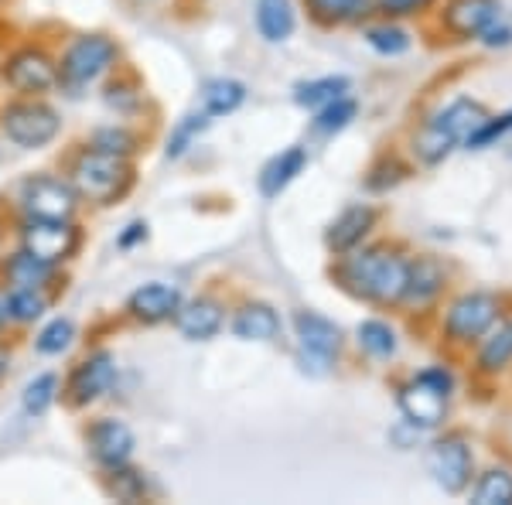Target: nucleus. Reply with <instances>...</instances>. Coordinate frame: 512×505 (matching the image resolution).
<instances>
[{
	"label": "nucleus",
	"mask_w": 512,
	"mask_h": 505,
	"mask_svg": "<svg viewBox=\"0 0 512 505\" xmlns=\"http://www.w3.org/2000/svg\"><path fill=\"white\" fill-rule=\"evenodd\" d=\"M349 86L352 82L345 76H321V79L301 82V86L294 89V103L304 106V110H321V106L332 103V99L349 96Z\"/></svg>",
	"instance_id": "nucleus-25"
},
{
	"label": "nucleus",
	"mask_w": 512,
	"mask_h": 505,
	"mask_svg": "<svg viewBox=\"0 0 512 505\" xmlns=\"http://www.w3.org/2000/svg\"><path fill=\"white\" fill-rule=\"evenodd\" d=\"M506 308H509L506 294H495V291L458 294L448 308H444V318H441L444 342L458 345V349H475L478 338H482L499 318H506L509 314Z\"/></svg>",
	"instance_id": "nucleus-2"
},
{
	"label": "nucleus",
	"mask_w": 512,
	"mask_h": 505,
	"mask_svg": "<svg viewBox=\"0 0 512 505\" xmlns=\"http://www.w3.org/2000/svg\"><path fill=\"white\" fill-rule=\"evenodd\" d=\"M4 321H7V311H4V304H0V328H4Z\"/></svg>",
	"instance_id": "nucleus-46"
},
{
	"label": "nucleus",
	"mask_w": 512,
	"mask_h": 505,
	"mask_svg": "<svg viewBox=\"0 0 512 505\" xmlns=\"http://www.w3.org/2000/svg\"><path fill=\"white\" fill-rule=\"evenodd\" d=\"M407 263L410 256H403L396 246H369V250L345 253L332 277L342 291H349L359 301L393 308L400 304L403 287H407Z\"/></svg>",
	"instance_id": "nucleus-1"
},
{
	"label": "nucleus",
	"mask_w": 512,
	"mask_h": 505,
	"mask_svg": "<svg viewBox=\"0 0 512 505\" xmlns=\"http://www.w3.org/2000/svg\"><path fill=\"white\" fill-rule=\"evenodd\" d=\"M308 168V151L304 147H287L277 157H270L267 168L260 171V195L277 198L284 188H291V181Z\"/></svg>",
	"instance_id": "nucleus-21"
},
{
	"label": "nucleus",
	"mask_w": 512,
	"mask_h": 505,
	"mask_svg": "<svg viewBox=\"0 0 512 505\" xmlns=\"http://www.w3.org/2000/svg\"><path fill=\"white\" fill-rule=\"evenodd\" d=\"M304 4H308V14L321 28H338V24H349L359 18L369 0H304Z\"/></svg>",
	"instance_id": "nucleus-29"
},
{
	"label": "nucleus",
	"mask_w": 512,
	"mask_h": 505,
	"mask_svg": "<svg viewBox=\"0 0 512 505\" xmlns=\"http://www.w3.org/2000/svg\"><path fill=\"white\" fill-rule=\"evenodd\" d=\"M407 175H410V168L400 161V157H383V161H379L376 168L366 175V185L373 188V192H386V188L400 185Z\"/></svg>",
	"instance_id": "nucleus-37"
},
{
	"label": "nucleus",
	"mask_w": 512,
	"mask_h": 505,
	"mask_svg": "<svg viewBox=\"0 0 512 505\" xmlns=\"http://www.w3.org/2000/svg\"><path fill=\"white\" fill-rule=\"evenodd\" d=\"M294 331H297L301 349L308 352L311 359H318L321 366H328V362L342 352V328H338L332 318H325V314L297 311L294 314Z\"/></svg>",
	"instance_id": "nucleus-12"
},
{
	"label": "nucleus",
	"mask_w": 512,
	"mask_h": 505,
	"mask_svg": "<svg viewBox=\"0 0 512 505\" xmlns=\"http://www.w3.org/2000/svg\"><path fill=\"white\" fill-rule=\"evenodd\" d=\"M233 335L243 338V342H274L280 335V318L270 304L263 301H253V304H243L233 318Z\"/></svg>",
	"instance_id": "nucleus-22"
},
{
	"label": "nucleus",
	"mask_w": 512,
	"mask_h": 505,
	"mask_svg": "<svg viewBox=\"0 0 512 505\" xmlns=\"http://www.w3.org/2000/svg\"><path fill=\"white\" fill-rule=\"evenodd\" d=\"M21 205L28 219H48V222H69L76 215L79 195L72 181L62 178H31L21 192Z\"/></svg>",
	"instance_id": "nucleus-6"
},
{
	"label": "nucleus",
	"mask_w": 512,
	"mask_h": 505,
	"mask_svg": "<svg viewBox=\"0 0 512 505\" xmlns=\"http://www.w3.org/2000/svg\"><path fill=\"white\" fill-rule=\"evenodd\" d=\"M437 0H376V11L383 14L386 21L393 18H414V14L431 11Z\"/></svg>",
	"instance_id": "nucleus-41"
},
{
	"label": "nucleus",
	"mask_w": 512,
	"mask_h": 505,
	"mask_svg": "<svg viewBox=\"0 0 512 505\" xmlns=\"http://www.w3.org/2000/svg\"><path fill=\"white\" fill-rule=\"evenodd\" d=\"M420 379H427L431 386H437L441 393H454V376H451V369H444V366H431V369H424V372H417Z\"/></svg>",
	"instance_id": "nucleus-43"
},
{
	"label": "nucleus",
	"mask_w": 512,
	"mask_h": 505,
	"mask_svg": "<svg viewBox=\"0 0 512 505\" xmlns=\"http://www.w3.org/2000/svg\"><path fill=\"white\" fill-rule=\"evenodd\" d=\"M178 308H181V291L171 284H144L127 301L130 318L144 321V325H158V321L175 318Z\"/></svg>",
	"instance_id": "nucleus-18"
},
{
	"label": "nucleus",
	"mask_w": 512,
	"mask_h": 505,
	"mask_svg": "<svg viewBox=\"0 0 512 505\" xmlns=\"http://www.w3.org/2000/svg\"><path fill=\"white\" fill-rule=\"evenodd\" d=\"M243 99H246V86L236 79H212L202 89V103L209 117H226V113L243 106Z\"/></svg>",
	"instance_id": "nucleus-26"
},
{
	"label": "nucleus",
	"mask_w": 512,
	"mask_h": 505,
	"mask_svg": "<svg viewBox=\"0 0 512 505\" xmlns=\"http://www.w3.org/2000/svg\"><path fill=\"white\" fill-rule=\"evenodd\" d=\"M427 471H431L434 485L441 488L444 495H465L468 485L475 482V451L472 441L458 430L437 437V441L427 447Z\"/></svg>",
	"instance_id": "nucleus-4"
},
{
	"label": "nucleus",
	"mask_w": 512,
	"mask_h": 505,
	"mask_svg": "<svg viewBox=\"0 0 512 505\" xmlns=\"http://www.w3.org/2000/svg\"><path fill=\"white\" fill-rule=\"evenodd\" d=\"M512 369V314L499 318L478 338L475 345V372L485 379H499Z\"/></svg>",
	"instance_id": "nucleus-17"
},
{
	"label": "nucleus",
	"mask_w": 512,
	"mask_h": 505,
	"mask_svg": "<svg viewBox=\"0 0 512 505\" xmlns=\"http://www.w3.org/2000/svg\"><path fill=\"white\" fill-rule=\"evenodd\" d=\"M144 475L140 471H130L127 465L120 468H110V482H106V492L113 495V499L120 502H137L144 499Z\"/></svg>",
	"instance_id": "nucleus-34"
},
{
	"label": "nucleus",
	"mask_w": 512,
	"mask_h": 505,
	"mask_svg": "<svg viewBox=\"0 0 512 505\" xmlns=\"http://www.w3.org/2000/svg\"><path fill=\"white\" fill-rule=\"evenodd\" d=\"M256 28L267 41H287L297 28L291 0H256Z\"/></svg>",
	"instance_id": "nucleus-23"
},
{
	"label": "nucleus",
	"mask_w": 512,
	"mask_h": 505,
	"mask_svg": "<svg viewBox=\"0 0 512 505\" xmlns=\"http://www.w3.org/2000/svg\"><path fill=\"white\" fill-rule=\"evenodd\" d=\"M7 372V352H0V376Z\"/></svg>",
	"instance_id": "nucleus-45"
},
{
	"label": "nucleus",
	"mask_w": 512,
	"mask_h": 505,
	"mask_svg": "<svg viewBox=\"0 0 512 505\" xmlns=\"http://www.w3.org/2000/svg\"><path fill=\"white\" fill-rule=\"evenodd\" d=\"M24 250L35 253L45 263H62L79 250V229L72 222H48V219H28L24 226Z\"/></svg>",
	"instance_id": "nucleus-10"
},
{
	"label": "nucleus",
	"mask_w": 512,
	"mask_h": 505,
	"mask_svg": "<svg viewBox=\"0 0 512 505\" xmlns=\"http://www.w3.org/2000/svg\"><path fill=\"white\" fill-rule=\"evenodd\" d=\"M130 181H134L130 164H127V157H120V154H106V151L89 147V151H82L76 157V164H72V188H76V195L89 198V202H96V205L117 202L130 188Z\"/></svg>",
	"instance_id": "nucleus-3"
},
{
	"label": "nucleus",
	"mask_w": 512,
	"mask_h": 505,
	"mask_svg": "<svg viewBox=\"0 0 512 505\" xmlns=\"http://www.w3.org/2000/svg\"><path fill=\"white\" fill-rule=\"evenodd\" d=\"M448 393H441L437 386H431L427 379L414 376L410 383H403L396 389V403H400V413L414 430H434L444 424L448 417Z\"/></svg>",
	"instance_id": "nucleus-7"
},
{
	"label": "nucleus",
	"mask_w": 512,
	"mask_h": 505,
	"mask_svg": "<svg viewBox=\"0 0 512 505\" xmlns=\"http://www.w3.org/2000/svg\"><path fill=\"white\" fill-rule=\"evenodd\" d=\"M137 239H147V226H144V222H134V226H127V233L120 236V246L127 250V246H134Z\"/></svg>",
	"instance_id": "nucleus-44"
},
{
	"label": "nucleus",
	"mask_w": 512,
	"mask_h": 505,
	"mask_svg": "<svg viewBox=\"0 0 512 505\" xmlns=\"http://www.w3.org/2000/svg\"><path fill=\"white\" fill-rule=\"evenodd\" d=\"M209 127V113H198V117H185L178 123V130L168 137V157H181L188 151V144H192L195 134H202V130Z\"/></svg>",
	"instance_id": "nucleus-39"
},
{
	"label": "nucleus",
	"mask_w": 512,
	"mask_h": 505,
	"mask_svg": "<svg viewBox=\"0 0 512 505\" xmlns=\"http://www.w3.org/2000/svg\"><path fill=\"white\" fill-rule=\"evenodd\" d=\"M93 147L96 151H106V154H120V157H127V154H134L137 151V140L134 134H127V130H99V134L93 137Z\"/></svg>",
	"instance_id": "nucleus-40"
},
{
	"label": "nucleus",
	"mask_w": 512,
	"mask_h": 505,
	"mask_svg": "<svg viewBox=\"0 0 512 505\" xmlns=\"http://www.w3.org/2000/svg\"><path fill=\"white\" fill-rule=\"evenodd\" d=\"M499 18L502 0H444L441 7V28L454 41H478Z\"/></svg>",
	"instance_id": "nucleus-9"
},
{
	"label": "nucleus",
	"mask_w": 512,
	"mask_h": 505,
	"mask_svg": "<svg viewBox=\"0 0 512 505\" xmlns=\"http://www.w3.org/2000/svg\"><path fill=\"white\" fill-rule=\"evenodd\" d=\"M4 273L14 287H45L48 280H52V263L38 260V256L28 253V250H21L18 256L7 260Z\"/></svg>",
	"instance_id": "nucleus-28"
},
{
	"label": "nucleus",
	"mask_w": 512,
	"mask_h": 505,
	"mask_svg": "<svg viewBox=\"0 0 512 505\" xmlns=\"http://www.w3.org/2000/svg\"><path fill=\"white\" fill-rule=\"evenodd\" d=\"M482 45H489V48H509L512 45V28L509 24H502V18L495 21V24H489V28L482 31Z\"/></svg>",
	"instance_id": "nucleus-42"
},
{
	"label": "nucleus",
	"mask_w": 512,
	"mask_h": 505,
	"mask_svg": "<svg viewBox=\"0 0 512 505\" xmlns=\"http://www.w3.org/2000/svg\"><path fill=\"white\" fill-rule=\"evenodd\" d=\"M485 117H489V110H485L478 99L472 96H461L454 99V103H448L444 110H437L434 117H427V123H434L437 130H441L444 137L454 140V144H465L468 137L478 130V123H482Z\"/></svg>",
	"instance_id": "nucleus-19"
},
{
	"label": "nucleus",
	"mask_w": 512,
	"mask_h": 505,
	"mask_svg": "<svg viewBox=\"0 0 512 505\" xmlns=\"http://www.w3.org/2000/svg\"><path fill=\"white\" fill-rule=\"evenodd\" d=\"M7 82H11L18 93L24 96H41L59 82V65L48 59L38 48H28V52H18L11 62H7Z\"/></svg>",
	"instance_id": "nucleus-14"
},
{
	"label": "nucleus",
	"mask_w": 512,
	"mask_h": 505,
	"mask_svg": "<svg viewBox=\"0 0 512 505\" xmlns=\"http://www.w3.org/2000/svg\"><path fill=\"white\" fill-rule=\"evenodd\" d=\"M366 45L373 48V52L386 55V59H396V55L410 52V31H403L400 24L393 21H383V24H373V28H366Z\"/></svg>",
	"instance_id": "nucleus-30"
},
{
	"label": "nucleus",
	"mask_w": 512,
	"mask_h": 505,
	"mask_svg": "<svg viewBox=\"0 0 512 505\" xmlns=\"http://www.w3.org/2000/svg\"><path fill=\"white\" fill-rule=\"evenodd\" d=\"M0 127H4L7 140H14L18 147L35 151V147L52 144L55 134H59V127H62V120L48 103L21 99V103L4 106V113H0Z\"/></svg>",
	"instance_id": "nucleus-5"
},
{
	"label": "nucleus",
	"mask_w": 512,
	"mask_h": 505,
	"mask_svg": "<svg viewBox=\"0 0 512 505\" xmlns=\"http://www.w3.org/2000/svg\"><path fill=\"white\" fill-rule=\"evenodd\" d=\"M55 389H59V379H55L52 372L31 379V383L24 386V410L35 413V417H41V413H45L55 403Z\"/></svg>",
	"instance_id": "nucleus-36"
},
{
	"label": "nucleus",
	"mask_w": 512,
	"mask_h": 505,
	"mask_svg": "<svg viewBox=\"0 0 512 505\" xmlns=\"http://www.w3.org/2000/svg\"><path fill=\"white\" fill-rule=\"evenodd\" d=\"M113 379H117V362H113V355L110 352L89 355V359L79 362L76 372H72L69 400L76 403V407H89V403H96L99 396L110 393Z\"/></svg>",
	"instance_id": "nucleus-13"
},
{
	"label": "nucleus",
	"mask_w": 512,
	"mask_h": 505,
	"mask_svg": "<svg viewBox=\"0 0 512 505\" xmlns=\"http://www.w3.org/2000/svg\"><path fill=\"white\" fill-rule=\"evenodd\" d=\"M355 342L369 359H393L396 355V331L379 318H369L355 328Z\"/></svg>",
	"instance_id": "nucleus-27"
},
{
	"label": "nucleus",
	"mask_w": 512,
	"mask_h": 505,
	"mask_svg": "<svg viewBox=\"0 0 512 505\" xmlns=\"http://www.w3.org/2000/svg\"><path fill=\"white\" fill-rule=\"evenodd\" d=\"M475 505H512V471L506 465H492L468 485Z\"/></svg>",
	"instance_id": "nucleus-24"
},
{
	"label": "nucleus",
	"mask_w": 512,
	"mask_h": 505,
	"mask_svg": "<svg viewBox=\"0 0 512 505\" xmlns=\"http://www.w3.org/2000/svg\"><path fill=\"white\" fill-rule=\"evenodd\" d=\"M376 222H379V212L373 209V205H349V209H345L332 222V226H328L325 246L335 256H345V253L359 250L362 239H366L376 229Z\"/></svg>",
	"instance_id": "nucleus-16"
},
{
	"label": "nucleus",
	"mask_w": 512,
	"mask_h": 505,
	"mask_svg": "<svg viewBox=\"0 0 512 505\" xmlns=\"http://www.w3.org/2000/svg\"><path fill=\"white\" fill-rule=\"evenodd\" d=\"M512 130V110L509 113H499V117H485L482 123H478V130L472 137L465 140V147L468 151H485V147H492L495 140H502Z\"/></svg>",
	"instance_id": "nucleus-35"
},
{
	"label": "nucleus",
	"mask_w": 512,
	"mask_h": 505,
	"mask_svg": "<svg viewBox=\"0 0 512 505\" xmlns=\"http://www.w3.org/2000/svg\"><path fill=\"white\" fill-rule=\"evenodd\" d=\"M48 301L38 294V287H14L11 294H7L4 301V311L11 321H21V325H28V321H38L41 314H45Z\"/></svg>",
	"instance_id": "nucleus-32"
},
{
	"label": "nucleus",
	"mask_w": 512,
	"mask_h": 505,
	"mask_svg": "<svg viewBox=\"0 0 512 505\" xmlns=\"http://www.w3.org/2000/svg\"><path fill=\"white\" fill-rule=\"evenodd\" d=\"M72 335H76V328H72V321H52L48 328H41V335H38V342H35V349L41 355H59L69 349V342H72Z\"/></svg>",
	"instance_id": "nucleus-38"
},
{
	"label": "nucleus",
	"mask_w": 512,
	"mask_h": 505,
	"mask_svg": "<svg viewBox=\"0 0 512 505\" xmlns=\"http://www.w3.org/2000/svg\"><path fill=\"white\" fill-rule=\"evenodd\" d=\"M454 147H458V144L444 137L441 130H437L434 123H427V120H424V127H420L417 134H414V157H417L420 164H427V168L441 164L444 157L454 151Z\"/></svg>",
	"instance_id": "nucleus-31"
},
{
	"label": "nucleus",
	"mask_w": 512,
	"mask_h": 505,
	"mask_svg": "<svg viewBox=\"0 0 512 505\" xmlns=\"http://www.w3.org/2000/svg\"><path fill=\"white\" fill-rule=\"evenodd\" d=\"M175 321L185 338H192V342H209L222 328V308L212 297H195V301L181 304L175 311Z\"/></svg>",
	"instance_id": "nucleus-20"
},
{
	"label": "nucleus",
	"mask_w": 512,
	"mask_h": 505,
	"mask_svg": "<svg viewBox=\"0 0 512 505\" xmlns=\"http://www.w3.org/2000/svg\"><path fill=\"white\" fill-rule=\"evenodd\" d=\"M448 291V267L437 256H410L407 263V287H403L400 304L407 308H431V304Z\"/></svg>",
	"instance_id": "nucleus-11"
},
{
	"label": "nucleus",
	"mask_w": 512,
	"mask_h": 505,
	"mask_svg": "<svg viewBox=\"0 0 512 505\" xmlns=\"http://www.w3.org/2000/svg\"><path fill=\"white\" fill-rule=\"evenodd\" d=\"M113 59H117V45H113L110 38L86 35V38H79L76 45L69 48V55L62 59L59 79L65 86H86V82L103 76L113 65Z\"/></svg>",
	"instance_id": "nucleus-8"
},
{
	"label": "nucleus",
	"mask_w": 512,
	"mask_h": 505,
	"mask_svg": "<svg viewBox=\"0 0 512 505\" xmlns=\"http://www.w3.org/2000/svg\"><path fill=\"white\" fill-rule=\"evenodd\" d=\"M355 113H359L355 99L338 96V99H332V103H325V106L318 110L315 130H318V134H338V130H345V127H349V123L355 120Z\"/></svg>",
	"instance_id": "nucleus-33"
},
{
	"label": "nucleus",
	"mask_w": 512,
	"mask_h": 505,
	"mask_svg": "<svg viewBox=\"0 0 512 505\" xmlns=\"http://www.w3.org/2000/svg\"><path fill=\"white\" fill-rule=\"evenodd\" d=\"M86 444H89V454H93L103 468L127 465L130 454H134V434H130V427L123 424V420H110V417L96 420V424L89 427Z\"/></svg>",
	"instance_id": "nucleus-15"
}]
</instances>
